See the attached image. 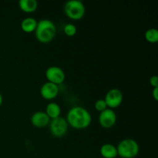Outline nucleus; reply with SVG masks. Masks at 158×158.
<instances>
[{
    "instance_id": "obj_18",
    "label": "nucleus",
    "mask_w": 158,
    "mask_h": 158,
    "mask_svg": "<svg viewBox=\"0 0 158 158\" xmlns=\"http://www.w3.org/2000/svg\"><path fill=\"white\" fill-rule=\"evenodd\" d=\"M150 84L151 86H153L154 88L158 87V77L157 76H152V77L150 78Z\"/></svg>"
},
{
    "instance_id": "obj_14",
    "label": "nucleus",
    "mask_w": 158,
    "mask_h": 158,
    "mask_svg": "<svg viewBox=\"0 0 158 158\" xmlns=\"http://www.w3.org/2000/svg\"><path fill=\"white\" fill-rule=\"evenodd\" d=\"M45 113L47 114V116L50 118V120H52V119L60 117L61 108H60V105L58 103H55V102H52V103H49L46 106Z\"/></svg>"
},
{
    "instance_id": "obj_8",
    "label": "nucleus",
    "mask_w": 158,
    "mask_h": 158,
    "mask_svg": "<svg viewBox=\"0 0 158 158\" xmlns=\"http://www.w3.org/2000/svg\"><path fill=\"white\" fill-rule=\"evenodd\" d=\"M116 122H117V114L114 110L107 108L100 114L99 123L102 127L109 129L116 124Z\"/></svg>"
},
{
    "instance_id": "obj_5",
    "label": "nucleus",
    "mask_w": 158,
    "mask_h": 158,
    "mask_svg": "<svg viewBox=\"0 0 158 158\" xmlns=\"http://www.w3.org/2000/svg\"><path fill=\"white\" fill-rule=\"evenodd\" d=\"M49 131L51 134L55 137H62L66 134L68 131V125L64 117H59L52 119L49 122Z\"/></svg>"
},
{
    "instance_id": "obj_9",
    "label": "nucleus",
    "mask_w": 158,
    "mask_h": 158,
    "mask_svg": "<svg viewBox=\"0 0 158 158\" xmlns=\"http://www.w3.org/2000/svg\"><path fill=\"white\" fill-rule=\"evenodd\" d=\"M59 93H60L59 86L48 81L45 83L40 89V94L42 97L46 100H52L55 99L58 96Z\"/></svg>"
},
{
    "instance_id": "obj_1",
    "label": "nucleus",
    "mask_w": 158,
    "mask_h": 158,
    "mask_svg": "<svg viewBox=\"0 0 158 158\" xmlns=\"http://www.w3.org/2000/svg\"><path fill=\"white\" fill-rule=\"evenodd\" d=\"M66 122L68 125L77 130L87 128L92 122V117L89 111L83 106H74L67 113Z\"/></svg>"
},
{
    "instance_id": "obj_15",
    "label": "nucleus",
    "mask_w": 158,
    "mask_h": 158,
    "mask_svg": "<svg viewBox=\"0 0 158 158\" xmlns=\"http://www.w3.org/2000/svg\"><path fill=\"white\" fill-rule=\"evenodd\" d=\"M145 40L151 43H156L158 41V31L155 28L148 29L144 34Z\"/></svg>"
},
{
    "instance_id": "obj_20",
    "label": "nucleus",
    "mask_w": 158,
    "mask_h": 158,
    "mask_svg": "<svg viewBox=\"0 0 158 158\" xmlns=\"http://www.w3.org/2000/svg\"><path fill=\"white\" fill-rule=\"evenodd\" d=\"M2 102H3V98H2V94H0V106H1V105L2 104Z\"/></svg>"
},
{
    "instance_id": "obj_10",
    "label": "nucleus",
    "mask_w": 158,
    "mask_h": 158,
    "mask_svg": "<svg viewBox=\"0 0 158 158\" xmlns=\"http://www.w3.org/2000/svg\"><path fill=\"white\" fill-rule=\"evenodd\" d=\"M50 118L44 111H37L31 117V123L35 127L43 128L48 126L50 122Z\"/></svg>"
},
{
    "instance_id": "obj_7",
    "label": "nucleus",
    "mask_w": 158,
    "mask_h": 158,
    "mask_svg": "<svg viewBox=\"0 0 158 158\" xmlns=\"http://www.w3.org/2000/svg\"><path fill=\"white\" fill-rule=\"evenodd\" d=\"M123 100V93L118 89H111L106 93L104 100L107 107L110 109H115L121 105Z\"/></svg>"
},
{
    "instance_id": "obj_17",
    "label": "nucleus",
    "mask_w": 158,
    "mask_h": 158,
    "mask_svg": "<svg viewBox=\"0 0 158 158\" xmlns=\"http://www.w3.org/2000/svg\"><path fill=\"white\" fill-rule=\"evenodd\" d=\"M94 107H95V109L97 110V111L101 113L102 111L107 109V105H106L104 99H100V100L96 101L95 104H94Z\"/></svg>"
},
{
    "instance_id": "obj_6",
    "label": "nucleus",
    "mask_w": 158,
    "mask_h": 158,
    "mask_svg": "<svg viewBox=\"0 0 158 158\" xmlns=\"http://www.w3.org/2000/svg\"><path fill=\"white\" fill-rule=\"evenodd\" d=\"M46 77L48 82L59 85L62 84L66 80V74L60 67L56 66H49L46 71Z\"/></svg>"
},
{
    "instance_id": "obj_11",
    "label": "nucleus",
    "mask_w": 158,
    "mask_h": 158,
    "mask_svg": "<svg viewBox=\"0 0 158 158\" xmlns=\"http://www.w3.org/2000/svg\"><path fill=\"white\" fill-rule=\"evenodd\" d=\"M100 155L103 158H115L118 156L117 147L111 143H105L100 149Z\"/></svg>"
},
{
    "instance_id": "obj_12",
    "label": "nucleus",
    "mask_w": 158,
    "mask_h": 158,
    "mask_svg": "<svg viewBox=\"0 0 158 158\" xmlns=\"http://www.w3.org/2000/svg\"><path fill=\"white\" fill-rule=\"evenodd\" d=\"M20 9L26 13H32L36 11L38 2L36 0H20L19 2Z\"/></svg>"
},
{
    "instance_id": "obj_2",
    "label": "nucleus",
    "mask_w": 158,
    "mask_h": 158,
    "mask_svg": "<svg viewBox=\"0 0 158 158\" xmlns=\"http://www.w3.org/2000/svg\"><path fill=\"white\" fill-rule=\"evenodd\" d=\"M56 27L53 22L49 19H42L37 23L35 30L37 40L42 43H48L56 36Z\"/></svg>"
},
{
    "instance_id": "obj_13",
    "label": "nucleus",
    "mask_w": 158,
    "mask_h": 158,
    "mask_svg": "<svg viewBox=\"0 0 158 158\" xmlns=\"http://www.w3.org/2000/svg\"><path fill=\"white\" fill-rule=\"evenodd\" d=\"M38 22L32 17H26L22 21L21 29L26 33H32L35 32Z\"/></svg>"
},
{
    "instance_id": "obj_3",
    "label": "nucleus",
    "mask_w": 158,
    "mask_h": 158,
    "mask_svg": "<svg viewBox=\"0 0 158 158\" xmlns=\"http://www.w3.org/2000/svg\"><path fill=\"white\" fill-rule=\"evenodd\" d=\"M117 150L118 156L121 158H134L138 155L140 146L135 140L127 138L118 143Z\"/></svg>"
},
{
    "instance_id": "obj_16",
    "label": "nucleus",
    "mask_w": 158,
    "mask_h": 158,
    "mask_svg": "<svg viewBox=\"0 0 158 158\" xmlns=\"http://www.w3.org/2000/svg\"><path fill=\"white\" fill-rule=\"evenodd\" d=\"M63 32H64V33L67 36L72 37L74 36L77 34V29L73 24H72V23H68L63 28Z\"/></svg>"
},
{
    "instance_id": "obj_4",
    "label": "nucleus",
    "mask_w": 158,
    "mask_h": 158,
    "mask_svg": "<svg viewBox=\"0 0 158 158\" xmlns=\"http://www.w3.org/2000/svg\"><path fill=\"white\" fill-rule=\"evenodd\" d=\"M64 12L66 16L72 20H80L86 13V8L83 2L70 0L65 3Z\"/></svg>"
},
{
    "instance_id": "obj_19",
    "label": "nucleus",
    "mask_w": 158,
    "mask_h": 158,
    "mask_svg": "<svg viewBox=\"0 0 158 158\" xmlns=\"http://www.w3.org/2000/svg\"><path fill=\"white\" fill-rule=\"evenodd\" d=\"M152 96L156 101L158 100V87H155L152 90Z\"/></svg>"
}]
</instances>
